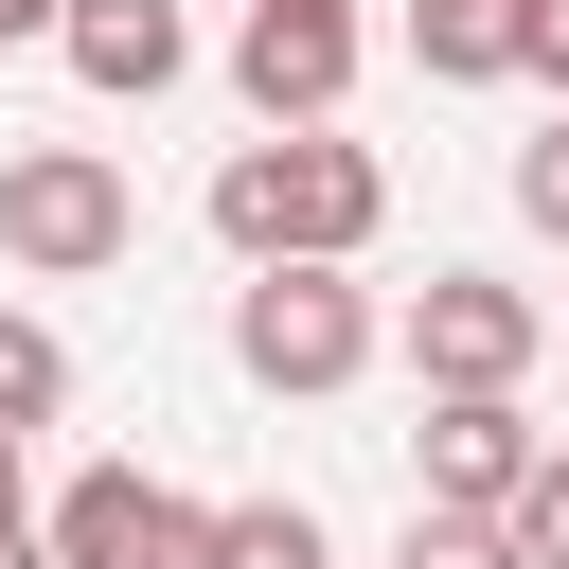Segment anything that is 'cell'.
<instances>
[{"instance_id":"6da1fadb","label":"cell","mask_w":569,"mask_h":569,"mask_svg":"<svg viewBox=\"0 0 569 569\" xmlns=\"http://www.w3.org/2000/svg\"><path fill=\"white\" fill-rule=\"evenodd\" d=\"M213 231H231V267H356L391 231V178L338 124H267V142L213 160Z\"/></svg>"},{"instance_id":"7a4b0ae2","label":"cell","mask_w":569,"mask_h":569,"mask_svg":"<svg viewBox=\"0 0 569 569\" xmlns=\"http://www.w3.org/2000/svg\"><path fill=\"white\" fill-rule=\"evenodd\" d=\"M124 231H142V196H124L107 142H18V160H0V267L89 284V267H124Z\"/></svg>"},{"instance_id":"3957f363","label":"cell","mask_w":569,"mask_h":569,"mask_svg":"<svg viewBox=\"0 0 569 569\" xmlns=\"http://www.w3.org/2000/svg\"><path fill=\"white\" fill-rule=\"evenodd\" d=\"M231 373L249 391H356L373 373V284L356 267H249L231 284Z\"/></svg>"},{"instance_id":"277c9868","label":"cell","mask_w":569,"mask_h":569,"mask_svg":"<svg viewBox=\"0 0 569 569\" xmlns=\"http://www.w3.org/2000/svg\"><path fill=\"white\" fill-rule=\"evenodd\" d=\"M533 356H551V302H533V284L427 267V302H409V373H427V391H516Z\"/></svg>"},{"instance_id":"5b68a950","label":"cell","mask_w":569,"mask_h":569,"mask_svg":"<svg viewBox=\"0 0 569 569\" xmlns=\"http://www.w3.org/2000/svg\"><path fill=\"white\" fill-rule=\"evenodd\" d=\"M36 551H53V569H213V498H178V480H142V462H89Z\"/></svg>"},{"instance_id":"8992f818","label":"cell","mask_w":569,"mask_h":569,"mask_svg":"<svg viewBox=\"0 0 569 569\" xmlns=\"http://www.w3.org/2000/svg\"><path fill=\"white\" fill-rule=\"evenodd\" d=\"M231 89H249L267 124H338V89H356V0H249V18H231Z\"/></svg>"},{"instance_id":"52a82bcc","label":"cell","mask_w":569,"mask_h":569,"mask_svg":"<svg viewBox=\"0 0 569 569\" xmlns=\"http://www.w3.org/2000/svg\"><path fill=\"white\" fill-rule=\"evenodd\" d=\"M533 480V409L516 391H427V498L409 516H498Z\"/></svg>"},{"instance_id":"ba28073f","label":"cell","mask_w":569,"mask_h":569,"mask_svg":"<svg viewBox=\"0 0 569 569\" xmlns=\"http://www.w3.org/2000/svg\"><path fill=\"white\" fill-rule=\"evenodd\" d=\"M53 53H71L107 107H160V89L196 71V18H178V0H53Z\"/></svg>"},{"instance_id":"9c48e42d","label":"cell","mask_w":569,"mask_h":569,"mask_svg":"<svg viewBox=\"0 0 569 569\" xmlns=\"http://www.w3.org/2000/svg\"><path fill=\"white\" fill-rule=\"evenodd\" d=\"M409 53H427L445 89H498V71H516V0H409Z\"/></svg>"},{"instance_id":"30bf717a","label":"cell","mask_w":569,"mask_h":569,"mask_svg":"<svg viewBox=\"0 0 569 569\" xmlns=\"http://www.w3.org/2000/svg\"><path fill=\"white\" fill-rule=\"evenodd\" d=\"M53 409H71V338H53V320H18V302H0V445H36V427H53Z\"/></svg>"},{"instance_id":"8fae6325","label":"cell","mask_w":569,"mask_h":569,"mask_svg":"<svg viewBox=\"0 0 569 569\" xmlns=\"http://www.w3.org/2000/svg\"><path fill=\"white\" fill-rule=\"evenodd\" d=\"M213 569H338V551H320L302 498H231V516H213Z\"/></svg>"},{"instance_id":"7c38bea8","label":"cell","mask_w":569,"mask_h":569,"mask_svg":"<svg viewBox=\"0 0 569 569\" xmlns=\"http://www.w3.org/2000/svg\"><path fill=\"white\" fill-rule=\"evenodd\" d=\"M498 533H516V569H569V445H533V480L498 498Z\"/></svg>"},{"instance_id":"4fadbf2b","label":"cell","mask_w":569,"mask_h":569,"mask_svg":"<svg viewBox=\"0 0 569 569\" xmlns=\"http://www.w3.org/2000/svg\"><path fill=\"white\" fill-rule=\"evenodd\" d=\"M516 213H533V231H551V249H569V107H551V124H533V142H516Z\"/></svg>"},{"instance_id":"5bb4252c","label":"cell","mask_w":569,"mask_h":569,"mask_svg":"<svg viewBox=\"0 0 569 569\" xmlns=\"http://www.w3.org/2000/svg\"><path fill=\"white\" fill-rule=\"evenodd\" d=\"M391 569H516V533H498V516H409Z\"/></svg>"},{"instance_id":"9a60e30c","label":"cell","mask_w":569,"mask_h":569,"mask_svg":"<svg viewBox=\"0 0 569 569\" xmlns=\"http://www.w3.org/2000/svg\"><path fill=\"white\" fill-rule=\"evenodd\" d=\"M516 71H551V89H569V0H516Z\"/></svg>"},{"instance_id":"2e32d148","label":"cell","mask_w":569,"mask_h":569,"mask_svg":"<svg viewBox=\"0 0 569 569\" xmlns=\"http://www.w3.org/2000/svg\"><path fill=\"white\" fill-rule=\"evenodd\" d=\"M18 36H53V0H0V53H18Z\"/></svg>"},{"instance_id":"e0dca14e","label":"cell","mask_w":569,"mask_h":569,"mask_svg":"<svg viewBox=\"0 0 569 569\" xmlns=\"http://www.w3.org/2000/svg\"><path fill=\"white\" fill-rule=\"evenodd\" d=\"M0 569H53V551H36V516H18V533H0Z\"/></svg>"},{"instance_id":"ac0fdd59","label":"cell","mask_w":569,"mask_h":569,"mask_svg":"<svg viewBox=\"0 0 569 569\" xmlns=\"http://www.w3.org/2000/svg\"><path fill=\"white\" fill-rule=\"evenodd\" d=\"M0 533H18V445H0Z\"/></svg>"}]
</instances>
